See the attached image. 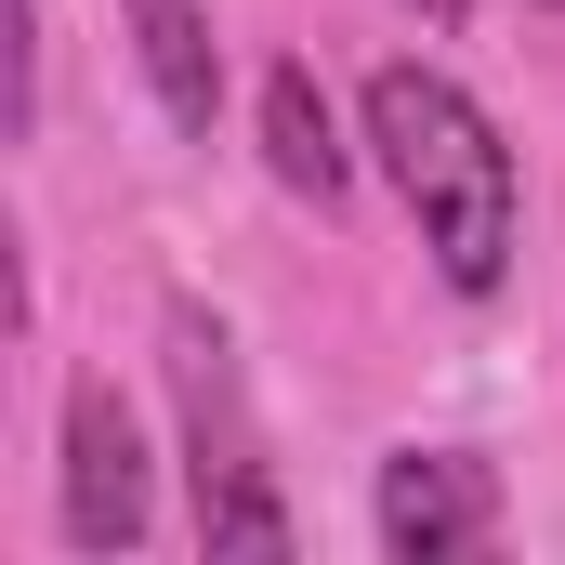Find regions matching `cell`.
I'll use <instances>...</instances> for the list:
<instances>
[{"instance_id": "cell-1", "label": "cell", "mask_w": 565, "mask_h": 565, "mask_svg": "<svg viewBox=\"0 0 565 565\" xmlns=\"http://www.w3.org/2000/svg\"><path fill=\"white\" fill-rule=\"evenodd\" d=\"M355 119H369V158H382L395 211L422 224L434 277L460 289V302H487V289L513 277V237H526V171H513L500 119H487L447 66H422V53L369 66Z\"/></svg>"}, {"instance_id": "cell-2", "label": "cell", "mask_w": 565, "mask_h": 565, "mask_svg": "<svg viewBox=\"0 0 565 565\" xmlns=\"http://www.w3.org/2000/svg\"><path fill=\"white\" fill-rule=\"evenodd\" d=\"M158 369H171V422H184V487H198V553H289L277 473H264V422H250V369L237 329L211 302H158Z\"/></svg>"}, {"instance_id": "cell-3", "label": "cell", "mask_w": 565, "mask_h": 565, "mask_svg": "<svg viewBox=\"0 0 565 565\" xmlns=\"http://www.w3.org/2000/svg\"><path fill=\"white\" fill-rule=\"evenodd\" d=\"M53 526H66V553H145V526H158V460H145V422H132V395H106V382H66Z\"/></svg>"}, {"instance_id": "cell-4", "label": "cell", "mask_w": 565, "mask_h": 565, "mask_svg": "<svg viewBox=\"0 0 565 565\" xmlns=\"http://www.w3.org/2000/svg\"><path fill=\"white\" fill-rule=\"evenodd\" d=\"M369 526H382L395 565H460L500 540V473L473 447H395L382 487H369Z\"/></svg>"}, {"instance_id": "cell-5", "label": "cell", "mask_w": 565, "mask_h": 565, "mask_svg": "<svg viewBox=\"0 0 565 565\" xmlns=\"http://www.w3.org/2000/svg\"><path fill=\"white\" fill-rule=\"evenodd\" d=\"M132 13V66L145 93H158V119L184 145H211V119H224V40H211V0H119Z\"/></svg>"}, {"instance_id": "cell-6", "label": "cell", "mask_w": 565, "mask_h": 565, "mask_svg": "<svg viewBox=\"0 0 565 565\" xmlns=\"http://www.w3.org/2000/svg\"><path fill=\"white\" fill-rule=\"evenodd\" d=\"M264 171H277L289 198H316V211L355 198V145H342V119H329L316 66H264Z\"/></svg>"}, {"instance_id": "cell-7", "label": "cell", "mask_w": 565, "mask_h": 565, "mask_svg": "<svg viewBox=\"0 0 565 565\" xmlns=\"http://www.w3.org/2000/svg\"><path fill=\"white\" fill-rule=\"evenodd\" d=\"M40 132V0H13V145Z\"/></svg>"}, {"instance_id": "cell-8", "label": "cell", "mask_w": 565, "mask_h": 565, "mask_svg": "<svg viewBox=\"0 0 565 565\" xmlns=\"http://www.w3.org/2000/svg\"><path fill=\"white\" fill-rule=\"evenodd\" d=\"M408 13H422L434 40H460V13H473V0H408Z\"/></svg>"}, {"instance_id": "cell-9", "label": "cell", "mask_w": 565, "mask_h": 565, "mask_svg": "<svg viewBox=\"0 0 565 565\" xmlns=\"http://www.w3.org/2000/svg\"><path fill=\"white\" fill-rule=\"evenodd\" d=\"M540 13H565V0H540Z\"/></svg>"}]
</instances>
